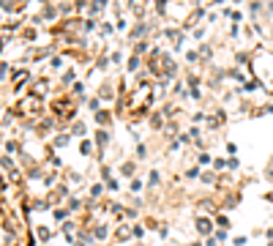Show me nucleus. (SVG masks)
Listing matches in <instances>:
<instances>
[{"instance_id":"f257e3e1","label":"nucleus","mask_w":273,"mask_h":246,"mask_svg":"<svg viewBox=\"0 0 273 246\" xmlns=\"http://www.w3.org/2000/svg\"><path fill=\"white\" fill-rule=\"evenodd\" d=\"M271 172H273V162H271Z\"/></svg>"}]
</instances>
